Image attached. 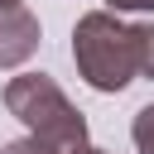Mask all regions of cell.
Segmentation results:
<instances>
[{"label":"cell","mask_w":154,"mask_h":154,"mask_svg":"<svg viewBox=\"0 0 154 154\" xmlns=\"http://www.w3.org/2000/svg\"><path fill=\"white\" fill-rule=\"evenodd\" d=\"M5 111L53 154H67L87 144V116L67 101V91L48 72H19L5 82Z\"/></svg>","instance_id":"cell-2"},{"label":"cell","mask_w":154,"mask_h":154,"mask_svg":"<svg viewBox=\"0 0 154 154\" xmlns=\"http://www.w3.org/2000/svg\"><path fill=\"white\" fill-rule=\"evenodd\" d=\"M106 10H116V14H135V10H144V14H154V0H106Z\"/></svg>","instance_id":"cell-6"},{"label":"cell","mask_w":154,"mask_h":154,"mask_svg":"<svg viewBox=\"0 0 154 154\" xmlns=\"http://www.w3.org/2000/svg\"><path fill=\"white\" fill-rule=\"evenodd\" d=\"M67 154H106V149H96V144H77V149H67Z\"/></svg>","instance_id":"cell-7"},{"label":"cell","mask_w":154,"mask_h":154,"mask_svg":"<svg viewBox=\"0 0 154 154\" xmlns=\"http://www.w3.org/2000/svg\"><path fill=\"white\" fill-rule=\"evenodd\" d=\"M130 140H135L140 154H154V101L135 111V120H130Z\"/></svg>","instance_id":"cell-4"},{"label":"cell","mask_w":154,"mask_h":154,"mask_svg":"<svg viewBox=\"0 0 154 154\" xmlns=\"http://www.w3.org/2000/svg\"><path fill=\"white\" fill-rule=\"evenodd\" d=\"M43 43V24L34 10L24 5H10L0 10V67H24Z\"/></svg>","instance_id":"cell-3"},{"label":"cell","mask_w":154,"mask_h":154,"mask_svg":"<svg viewBox=\"0 0 154 154\" xmlns=\"http://www.w3.org/2000/svg\"><path fill=\"white\" fill-rule=\"evenodd\" d=\"M10 5H24V0H0V10H10Z\"/></svg>","instance_id":"cell-8"},{"label":"cell","mask_w":154,"mask_h":154,"mask_svg":"<svg viewBox=\"0 0 154 154\" xmlns=\"http://www.w3.org/2000/svg\"><path fill=\"white\" fill-rule=\"evenodd\" d=\"M72 63L91 91H125L154 77V24H130L116 10H87L72 24Z\"/></svg>","instance_id":"cell-1"},{"label":"cell","mask_w":154,"mask_h":154,"mask_svg":"<svg viewBox=\"0 0 154 154\" xmlns=\"http://www.w3.org/2000/svg\"><path fill=\"white\" fill-rule=\"evenodd\" d=\"M0 154H53L48 144H38L34 135H24V140H10V144H0Z\"/></svg>","instance_id":"cell-5"}]
</instances>
